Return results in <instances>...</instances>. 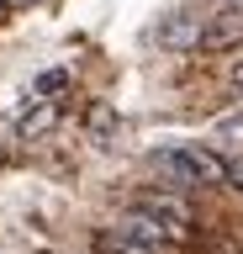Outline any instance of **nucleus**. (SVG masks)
<instances>
[{"label":"nucleus","mask_w":243,"mask_h":254,"mask_svg":"<svg viewBox=\"0 0 243 254\" xmlns=\"http://www.w3.org/2000/svg\"><path fill=\"white\" fill-rule=\"evenodd\" d=\"M153 170L175 190H195V186H222L227 180V159L217 154V148H206V143H175V148L153 154Z\"/></svg>","instance_id":"1"},{"label":"nucleus","mask_w":243,"mask_h":254,"mask_svg":"<svg viewBox=\"0 0 243 254\" xmlns=\"http://www.w3.org/2000/svg\"><path fill=\"white\" fill-rule=\"evenodd\" d=\"M132 206H138V212H148V217L159 222V228H164L169 238H175V244H180L185 233H191V222H195V217H191V206H185V196H180V190H143V196H138Z\"/></svg>","instance_id":"2"},{"label":"nucleus","mask_w":243,"mask_h":254,"mask_svg":"<svg viewBox=\"0 0 243 254\" xmlns=\"http://www.w3.org/2000/svg\"><path fill=\"white\" fill-rule=\"evenodd\" d=\"M153 37H159V48H169V53H195L201 48V16L195 11H169L153 27Z\"/></svg>","instance_id":"3"},{"label":"nucleus","mask_w":243,"mask_h":254,"mask_svg":"<svg viewBox=\"0 0 243 254\" xmlns=\"http://www.w3.org/2000/svg\"><path fill=\"white\" fill-rule=\"evenodd\" d=\"M243 43V11L222 5L217 16H201V48L217 53V48H238Z\"/></svg>","instance_id":"4"},{"label":"nucleus","mask_w":243,"mask_h":254,"mask_svg":"<svg viewBox=\"0 0 243 254\" xmlns=\"http://www.w3.org/2000/svg\"><path fill=\"white\" fill-rule=\"evenodd\" d=\"M96 249L100 254H169V249H159V244H148V238L127 233V228H100V233H96Z\"/></svg>","instance_id":"5"},{"label":"nucleus","mask_w":243,"mask_h":254,"mask_svg":"<svg viewBox=\"0 0 243 254\" xmlns=\"http://www.w3.org/2000/svg\"><path fill=\"white\" fill-rule=\"evenodd\" d=\"M116 111L106 106V101H96V106H90V117H85V132H90V143H96V148H111L116 143Z\"/></svg>","instance_id":"6"},{"label":"nucleus","mask_w":243,"mask_h":254,"mask_svg":"<svg viewBox=\"0 0 243 254\" xmlns=\"http://www.w3.org/2000/svg\"><path fill=\"white\" fill-rule=\"evenodd\" d=\"M53 117H58V106H53V101H37V106L16 122V138H43V132L53 127Z\"/></svg>","instance_id":"7"},{"label":"nucleus","mask_w":243,"mask_h":254,"mask_svg":"<svg viewBox=\"0 0 243 254\" xmlns=\"http://www.w3.org/2000/svg\"><path fill=\"white\" fill-rule=\"evenodd\" d=\"M217 132H222V138H243V101L233 111H222V117H217Z\"/></svg>","instance_id":"8"},{"label":"nucleus","mask_w":243,"mask_h":254,"mask_svg":"<svg viewBox=\"0 0 243 254\" xmlns=\"http://www.w3.org/2000/svg\"><path fill=\"white\" fill-rule=\"evenodd\" d=\"M64 85H69V74H64V69H48V74H37V95H58Z\"/></svg>","instance_id":"9"},{"label":"nucleus","mask_w":243,"mask_h":254,"mask_svg":"<svg viewBox=\"0 0 243 254\" xmlns=\"http://www.w3.org/2000/svg\"><path fill=\"white\" fill-rule=\"evenodd\" d=\"M227 90H233V95H243V59H233V64H227Z\"/></svg>","instance_id":"10"},{"label":"nucleus","mask_w":243,"mask_h":254,"mask_svg":"<svg viewBox=\"0 0 243 254\" xmlns=\"http://www.w3.org/2000/svg\"><path fill=\"white\" fill-rule=\"evenodd\" d=\"M222 186H233V190L243 196V159H233V164H227V180H222Z\"/></svg>","instance_id":"11"},{"label":"nucleus","mask_w":243,"mask_h":254,"mask_svg":"<svg viewBox=\"0 0 243 254\" xmlns=\"http://www.w3.org/2000/svg\"><path fill=\"white\" fill-rule=\"evenodd\" d=\"M21 5H37V0H0V11H21Z\"/></svg>","instance_id":"12"},{"label":"nucleus","mask_w":243,"mask_h":254,"mask_svg":"<svg viewBox=\"0 0 243 254\" xmlns=\"http://www.w3.org/2000/svg\"><path fill=\"white\" fill-rule=\"evenodd\" d=\"M222 5H233V11H243V0H222Z\"/></svg>","instance_id":"13"}]
</instances>
